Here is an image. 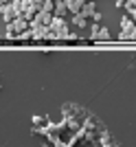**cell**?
Masks as SVG:
<instances>
[{
  "mask_svg": "<svg viewBox=\"0 0 136 147\" xmlns=\"http://www.w3.org/2000/svg\"><path fill=\"white\" fill-rule=\"evenodd\" d=\"M66 5H68V9H70V11H79L81 7H83V0H66Z\"/></svg>",
  "mask_w": 136,
  "mask_h": 147,
  "instance_id": "cell-1",
  "label": "cell"
},
{
  "mask_svg": "<svg viewBox=\"0 0 136 147\" xmlns=\"http://www.w3.org/2000/svg\"><path fill=\"white\" fill-rule=\"evenodd\" d=\"M48 20H50V16H48V13H46V11H42V13H40V16H37L35 24H44V22H48Z\"/></svg>",
  "mask_w": 136,
  "mask_h": 147,
  "instance_id": "cell-2",
  "label": "cell"
},
{
  "mask_svg": "<svg viewBox=\"0 0 136 147\" xmlns=\"http://www.w3.org/2000/svg\"><path fill=\"white\" fill-rule=\"evenodd\" d=\"M134 37H136V31H134Z\"/></svg>",
  "mask_w": 136,
  "mask_h": 147,
  "instance_id": "cell-3",
  "label": "cell"
}]
</instances>
